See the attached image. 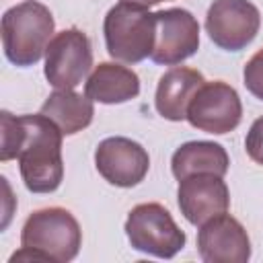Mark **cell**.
Instances as JSON below:
<instances>
[{"mask_svg":"<svg viewBox=\"0 0 263 263\" xmlns=\"http://www.w3.org/2000/svg\"><path fill=\"white\" fill-rule=\"evenodd\" d=\"M228 166H230V158L224 146L205 140L181 144L171 158V171L177 181L197 173H212L224 177L228 173Z\"/></svg>","mask_w":263,"mask_h":263,"instance_id":"obj_15","label":"cell"},{"mask_svg":"<svg viewBox=\"0 0 263 263\" xmlns=\"http://www.w3.org/2000/svg\"><path fill=\"white\" fill-rule=\"evenodd\" d=\"M105 45L113 60L138 64L150 58L156 41V12L148 6L119 2L105 14L103 21Z\"/></svg>","mask_w":263,"mask_h":263,"instance_id":"obj_3","label":"cell"},{"mask_svg":"<svg viewBox=\"0 0 263 263\" xmlns=\"http://www.w3.org/2000/svg\"><path fill=\"white\" fill-rule=\"evenodd\" d=\"M245 150L249 158L263 166V117L255 119L245 138Z\"/></svg>","mask_w":263,"mask_h":263,"instance_id":"obj_18","label":"cell"},{"mask_svg":"<svg viewBox=\"0 0 263 263\" xmlns=\"http://www.w3.org/2000/svg\"><path fill=\"white\" fill-rule=\"evenodd\" d=\"M242 103L234 86L224 80L203 82L187 107V121L205 134L222 136L238 127Z\"/></svg>","mask_w":263,"mask_h":263,"instance_id":"obj_7","label":"cell"},{"mask_svg":"<svg viewBox=\"0 0 263 263\" xmlns=\"http://www.w3.org/2000/svg\"><path fill=\"white\" fill-rule=\"evenodd\" d=\"M92 68V47L88 37L72 27L55 33L45 49L43 74L58 90H74Z\"/></svg>","mask_w":263,"mask_h":263,"instance_id":"obj_6","label":"cell"},{"mask_svg":"<svg viewBox=\"0 0 263 263\" xmlns=\"http://www.w3.org/2000/svg\"><path fill=\"white\" fill-rule=\"evenodd\" d=\"M95 101L74 90H53L41 105V113L49 117L64 136H74L88 127L95 117Z\"/></svg>","mask_w":263,"mask_h":263,"instance_id":"obj_16","label":"cell"},{"mask_svg":"<svg viewBox=\"0 0 263 263\" xmlns=\"http://www.w3.org/2000/svg\"><path fill=\"white\" fill-rule=\"evenodd\" d=\"M84 95L95 103L119 105L140 95L138 74L117 62H101L92 68L84 82Z\"/></svg>","mask_w":263,"mask_h":263,"instance_id":"obj_14","label":"cell"},{"mask_svg":"<svg viewBox=\"0 0 263 263\" xmlns=\"http://www.w3.org/2000/svg\"><path fill=\"white\" fill-rule=\"evenodd\" d=\"M82 245L78 220L64 208H43L29 214L21 230V247L31 249L49 263L72 261Z\"/></svg>","mask_w":263,"mask_h":263,"instance_id":"obj_4","label":"cell"},{"mask_svg":"<svg viewBox=\"0 0 263 263\" xmlns=\"http://www.w3.org/2000/svg\"><path fill=\"white\" fill-rule=\"evenodd\" d=\"M203 82V74L195 68L173 66L171 70H166L160 76L154 95V107L158 115L168 121L187 119V107Z\"/></svg>","mask_w":263,"mask_h":263,"instance_id":"obj_13","label":"cell"},{"mask_svg":"<svg viewBox=\"0 0 263 263\" xmlns=\"http://www.w3.org/2000/svg\"><path fill=\"white\" fill-rule=\"evenodd\" d=\"M95 166L107 183L127 189L144 181L150 168V156L142 144L123 136H113L99 142Z\"/></svg>","mask_w":263,"mask_h":263,"instance_id":"obj_10","label":"cell"},{"mask_svg":"<svg viewBox=\"0 0 263 263\" xmlns=\"http://www.w3.org/2000/svg\"><path fill=\"white\" fill-rule=\"evenodd\" d=\"M123 230L132 249L158 259H173L187 242L185 232L177 226L171 212L156 201L132 208Z\"/></svg>","mask_w":263,"mask_h":263,"instance_id":"obj_5","label":"cell"},{"mask_svg":"<svg viewBox=\"0 0 263 263\" xmlns=\"http://www.w3.org/2000/svg\"><path fill=\"white\" fill-rule=\"evenodd\" d=\"M261 14L249 0H214L205 14L208 37L224 51L245 49L259 33Z\"/></svg>","mask_w":263,"mask_h":263,"instance_id":"obj_8","label":"cell"},{"mask_svg":"<svg viewBox=\"0 0 263 263\" xmlns=\"http://www.w3.org/2000/svg\"><path fill=\"white\" fill-rule=\"evenodd\" d=\"M197 251L205 263H247L251 259V238L245 226L224 212L199 226Z\"/></svg>","mask_w":263,"mask_h":263,"instance_id":"obj_11","label":"cell"},{"mask_svg":"<svg viewBox=\"0 0 263 263\" xmlns=\"http://www.w3.org/2000/svg\"><path fill=\"white\" fill-rule=\"evenodd\" d=\"M199 49V23L185 8L156 12V41L150 60L160 66H177Z\"/></svg>","mask_w":263,"mask_h":263,"instance_id":"obj_9","label":"cell"},{"mask_svg":"<svg viewBox=\"0 0 263 263\" xmlns=\"http://www.w3.org/2000/svg\"><path fill=\"white\" fill-rule=\"evenodd\" d=\"M119 2H132V4H140V6H154V4H160L164 0H119Z\"/></svg>","mask_w":263,"mask_h":263,"instance_id":"obj_19","label":"cell"},{"mask_svg":"<svg viewBox=\"0 0 263 263\" xmlns=\"http://www.w3.org/2000/svg\"><path fill=\"white\" fill-rule=\"evenodd\" d=\"M0 31L6 60L18 68H29L45 55L55 21L45 4L25 0L2 14Z\"/></svg>","mask_w":263,"mask_h":263,"instance_id":"obj_2","label":"cell"},{"mask_svg":"<svg viewBox=\"0 0 263 263\" xmlns=\"http://www.w3.org/2000/svg\"><path fill=\"white\" fill-rule=\"evenodd\" d=\"M177 203L189 224L201 226L210 218L228 212L230 191L220 175L197 173L179 181Z\"/></svg>","mask_w":263,"mask_h":263,"instance_id":"obj_12","label":"cell"},{"mask_svg":"<svg viewBox=\"0 0 263 263\" xmlns=\"http://www.w3.org/2000/svg\"><path fill=\"white\" fill-rule=\"evenodd\" d=\"M0 125V160L18 158L23 183L31 193L55 191L64 179L62 129L43 113L12 115L2 111Z\"/></svg>","mask_w":263,"mask_h":263,"instance_id":"obj_1","label":"cell"},{"mask_svg":"<svg viewBox=\"0 0 263 263\" xmlns=\"http://www.w3.org/2000/svg\"><path fill=\"white\" fill-rule=\"evenodd\" d=\"M242 80L247 90L263 101V49H259L247 64L242 70Z\"/></svg>","mask_w":263,"mask_h":263,"instance_id":"obj_17","label":"cell"}]
</instances>
